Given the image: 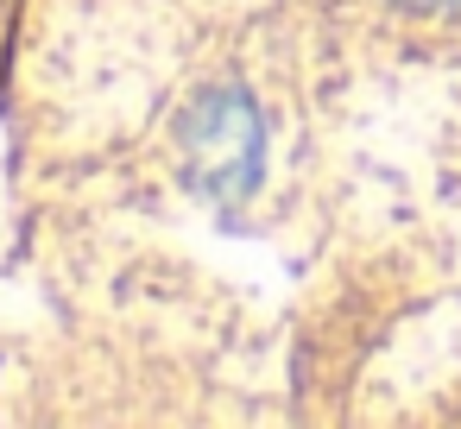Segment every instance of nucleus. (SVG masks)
<instances>
[{
  "mask_svg": "<svg viewBox=\"0 0 461 429\" xmlns=\"http://www.w3.org/2000/svg\"><path fill=\"white\" fill-rule=\"evenodd\" d=\"M411 7H442V0H411Z\"/></svg>",
  "mask_w": 461,
  "mask_h": 429,
  "instance_id": "obj_2",
  "label": "nucleus"
},
{
  "mask_svg": "<svg viewBox=\"0 0 461 429\" xmlns=\"http://www.w3.org/2000/svg\"><path fill=\"white\" fill-rule=\"evenodd\" d=\"M184 165L209 196H240L259 171V121L234 89L203 95L184 114Z\"/></svg>",
  "mask_w": 461,
  "mask_h": 429,
  "instance_id": "obj_1",
  "label": "nucleus"
}]
</instances>
